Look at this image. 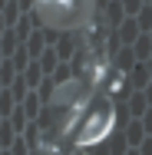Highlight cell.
Masks as SVG:
<instances>
[{
  "mask_svg": "<svg viewBox=\"0 0 152 155\" xmlns=\"http://www.w3.org/2000/svg\"><path fill=\"white\" fill-rule=\"evenodd\" d=\"M36 13L46 27L73 30L93 17V0H36Z\"/></svg>",
  "mask_w": 152,
  "mask_h": 155,
  "instance_id": "6da1fadb",
  "label": "cell"
}]
</instances>
